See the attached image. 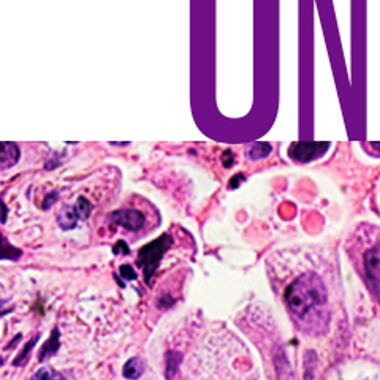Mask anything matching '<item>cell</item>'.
I'll return each instance as SVG.
<instances>
[{"instance_id": "1", "label": "cell", "mask_w": 380, "mask_h": 380, "mask_svg": "<svg viewBox=\"0 0 380 380\" xmlns=\"http://www.w3.org/2000/svg\"><path fill=\"white\" fill-rule=\"evenodd\" d=\"M285 304L303 331H325L329 320L328 298L316 274H303L295 279L285 290Z\"/></svg>"}, {"instance_id": "4", "label": "cell", "mask_w": 380, "mask_h": 380, "mask_svg": "<svg viewBox=\"0 0 380 380\" xmlns=\"http://www.w3.org/2000/svg\"><path fill=\"white\" fill-rule=\"evenodd\" d=\"M329 144L320 141H299L290 146V157L298 162H311L327 151Z\"/></svg>"}, {"instance_id": "5", "label": "cell", "mask_w": 380, "mask_h": 380, "mask_svg": "<svg viewBox=\"0 0 380 380\" xmlns=\"http://www.w3.org/2000/svg\"><path fill=\"white\" fill-rule=\"evenodd\" d=\"M111 222L128 230V232H137V230L143 228L146 217H144L143 213L137 211V209H121V211L111 214Z\"/></svg>"}, {"instance_id": "6", "label": "cell", "mask_w": 380, "mask_h": 380, "mask_svg": "<svg viewBox=\"0 0 380 380\" xmlns=\"http://www.w3.org/2000/svg\"><path fill=\"white\" fill-rule=\"evenodd\" d=\"M364 269H366V276L372 285L374 292L380 297V244L366 254Z\"/></svg>"}, {"instance_id": "7", "label": "cell", "mask_w": 380, "mask_h": 380, "mask_svg": "<svg viewBox=\"0 0 380 380\" xmlns=\"http://www.w3.org/2000/svg\"><path fill=\"white\" fill-rule=\"evenodd\" d=\"M19 159V149L14 143H3V152H2V168L7 169L13 167Z\"/></svg>"}, {"instance_id": "12", "label": "cell", "mask_w": 380, "mask_h": 380, "mask_svg": "<svg viewBox=\"0 0 380 380\" xmlns=\"http://www.w3.org/2000/svg\"><path fill=\"white\" fill-rule=\"evenodd\" d=\"M33 379H62V376L51 368H42L40 371L33 374Z\"/></svg>"}, {"instance_id": "8", "label": "cell", "mask_w": 380, "mask_h": 380, "mask_svg": "<svg viewBox=\"0 0 380 380\" xmlns=\"http://www.w3.org/2000/svg\"><path fill=\"white\" fill-rule=\"evenodd\" d=\"M144 372V363L141 358L135 357L132 359H128L126 363V366H124V377L127 379H138L139 376H143Z\"/></svg>"}, {"instance_id": "11", "label": "cell", "mask_w": 380, "mask_h": 380, "mask_svg": "<svg viewBox=\"0 0 380 380\" xmlns=\"http://www.w3.org/2000/svg\"><path fill=\"white\" fill-rule=\"evenodd\" d=\"M179 362H181V357H179V353L169 352V353L167 355V368H168L167 376H168V377H173V372H172V371H174V369L178 368Z\"/></svg>"}, {"instance_id": "14", "label": "cell", "mask_w": 380, "mask_h": 380, "mask_svg": "<svg viewBox=\"0 0 380 380\" xmlns=\"http://www.w3.org/2000/svg\"><path fill=\"white\" fill-rule=\"evenodd\" d=\"M33 344H35V339H32V341H31V342H29L27 349H24V350H23V352H21V355H19V358H16V359H14V364H16V366H18V364H21V359H23V358H26V357H27L29 350H31V349L33 347Z\"/></svg>"}, {"instance_id": "9", "label": "cell", "mask_w": 380, "mask_h": 380, "mask_svg": "<svg viewBox=\"0 0 380 380\" xmlns=\"http://www.w3.org/2000/svg\"><path fill=\"white\" fill-rule=\"evenodd\" d=\"M59 346H61V344H59V329L56 328L53 331V336L48 339V342L44 344V347L42 349V353H40V357H38L40 362H43V359L48 357H53V355L57 352Z\"/></svg>"}, {"instance_id": "2", "label": "cell", "mask_w": 380, "mask_h": 380, "mask_svg": "<svg viewBox=\"0 0 380 380\" xmlns=\"http://www.w3.org/2000/svg\"><path fill=\"white\" fill-rule=\"evenodd\" d=\"M169 246H172V236L169 234H162L156 241L144 246L138 252V264L143 267L144 277H146L148 284H151L152 274L156 273L160 260L163 258V254L168 251Z\"/></svg>"}, {"instance_id": "13", "label": "cell", "mask_w": 380, "mask_h": 380, "mask_svg": "<svg viewBox=\"0 0 380 380\" xmlns=\"http://www.w3.org/2000/svg\"><path fill=\"white\" fill-rule=\"evenodd\" d=\"M121 273H122V276L127 279V281H135V279H137V273H135L133 268L128 267V264H122Z\"/></svg>"}, {"instance_id": "10", "label": "cell", "mask_w": 380, "mask_h": 380, "mask_svg": "<svg viewBox=\"0 0 380 380\" xmlns=\"http://www.w3.org/2000/svg\"><path fill=\"white\" fill-rule=\"evenodd\" d=\"M269 151H271V146L267 143H255L251 146V149H249V157L254 159V160H257V159H263V157H267Z\"/></svg>"}, {"instance_id": "15", "label": "cell", "mask_w": 380, "mask_h": 380, "mask_svg": "<svg viewBox=\"0 0 380 380\" xmlns=\"http://www.w3.org/2000/svg\"><path fill=\"white\" fill-rule=\"evenodd\" d=\"M239 181H243V174H236V176H234V179L232 182H230V186H232L233 189H236L238 187V182Z\"/></svg>"}, {"instance_id": "3", "label": "cell", "mask_w": 380, "mask_h": 380, "mask_svg": "<svg viewBox=\"0 0 380 380\" xmlns=\"http://www.w3.org/2000/svg\"><path fill=\"white\" fill-rule=\"evenodd\" d=\"M91 213H92V204L89 203V200L84 197H79L74 204L62 208V211L57 217V222L64 230H72L77 227L79 221H84V219L91 216Z\"/></svg>"}]
</instances>
